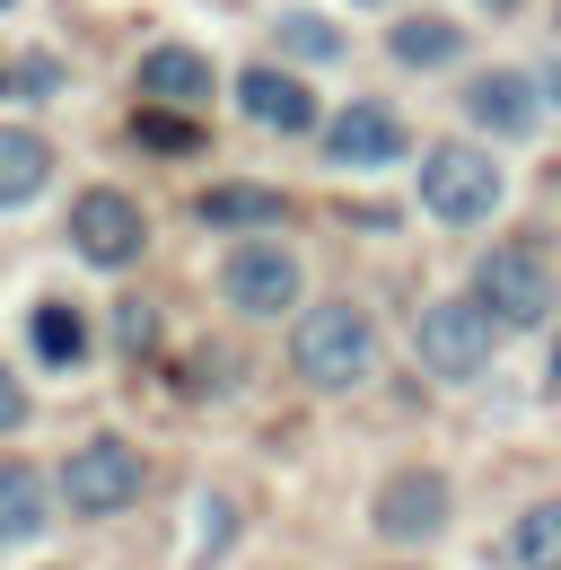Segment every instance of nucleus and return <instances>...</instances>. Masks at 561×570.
<instances>
[{"instance_id": "obj_19", "label": "nucleus", "mask_w": 561, "mask_h": 570, "mask_svg": "<svg viewBox=\"0 0 561 570\" xmlns=\"http://www.w3.org/2000/svg\"><path fill=\"white\" fill-rule=\"evenodd\" d=\"M132 141L158 149V158H167V149L194 158V149H203V124H185V115H167V106H140V115H132Z\"/></svg>"}, {"instance_id": "obj_9", "label": "nucleus", "mask_w": 561, "mask_h": 570, "mask_svg": "<svg viewBox=\"0 0 561 570\" xmlns=\"http://www.w3.org/2000/svg\"><path fill=\"white\" fill-rule=\"evenodd\" d=\"M395 149H404V115H395V106H368V97H360V106H343V115L325 124V158H334V167H386Z\"/></svg>"}, {"instance_id": "obj_28", "label": "nucleus", "mask_w": 561, "mask_h": 570, "mask_svg": "<svg viewBox=\"0 0 561 570\" xmlns=\"http://www.w3.org/2000/svg\"><path fill=\"white\" fill-rule=\"evenodd\" d=\"M0 9H9V0H0Z\"/></svg>"}, {"instance_id": "obj_8", "label": "nucleus", "mask_w": 561, "mask_h": 570, "mask_svg": "<svg viewBox=\"0 0 561 570\" xmlns=\"http://www.w3.org/2000/svg\"><path fill=\"white\" fill-rule=\"evenodd\" d=\"M140 212L132 194H115V185H97V194H79V212H70V246L88 255V264H106V273H124V264H140Z\"/></svg>"}, {"instance_id": "obj_25", "label": "nucleus", "mask_w": 561, "mask_h": 570, "mask_svg": "<svg viewBox=\"0 0 561 570\" xmlns=\"http://www.w3.org/2000/svg\"><path fill=\"white\" fill-rule=\"evenodd\" d=\"M553 395H561V352H553Z\"/></svg>"}, {"instance_id": "obj_14", "label": "nucleus", "mask_w": 561, "mask_h": 570, "mask_svg": "<svg viewBox=\"0 0 561 570\" xmlns=\"http://www.w3.org/2000/svg\"><path fill=\"white\" fill-rule=\"evenodd\" d=\"M45 527V474L36 465H0V544H27Z\"/></svg>"}, {"instance_id": "obj_7", "label": "nucleus", "mask_w": 561, "mask_h": 570, "mask_svg": "<svg viewBox=\"0 0 561 570\" xmlns=\"http://www.w3.org/2000/svg\"><path fill=\"white\" fill-rule=\"evenodd\" d=\"M447 474H430V465H404V474H386V492H377V535L386 544H430L439 527H447Z\"/></svg>"}, {"instance_id": "obj_27", "label": "nucleus", "mask_w": 561, "mask_h": 570, "mask_svg": "<svg viewBox=\"0 0 561 570\" xmlns=\"http://www.w3.org/2000/svg\"><path fill=\"white\" fill-rule=\"evenodd\" d=\"M0 88H9V79H0Z\"/></svg>"}, {"instance_id": "obj_13", "label": "nucleus", "mask_w": 561, "mask_h": 570, "mask_svg": "<svg viewBox=\"0 0 561 570\" xmlns=\"http://www.w3.org/2000/svg\"><path fill=\"white\" fill-rule=\"evenodd\" d=\"M45 176H53V149H45V132L0 124V212L36 203V194H45Z\"/></svg>"}, {"instance_id": "obj_16", "label": "nucleus", "mask_w": 561, "mask_h": 570, "mask_svg": "<svg viewBox=\"0 0 561 570\" xmlns=\"http://www.w3.org/2000/svg\"><path fill=\"white\" fill-rule=\"evenodd\" d=\"M509 562L518 570H561V500H535V509L509 527Z\"/></svg>"}, {"instance_id": "obj_20", "label": "nucleus", "mask_w": 561, "mask_h": 570, "mask_svg": "<svg viewBox=\"0 0 561 570\" xmlns=\"http://www.w3.org/2000/svg\"><path fill=\"white\" fill-rule=\"evenodd\" d=\"M280 53H316V62H334V53H343V27H334V18L289 9V18H280Z\"/></svg>"}, {"instance_id": "obj_11", "label": "nucleus", "mask_w": 561, "mask_h": 570, "mask_svg": "<svg viewBox=\"0 0 561 570\" xmlns=\"http://www.w3.org/2000/svg\"><path fill=\"white\" fill-rule=\"evenodd\" d=\"M465 115H474V124H491V132H526V124H535V79H526V71H483V79H465Z\"/></svg>"}, {"instance_id": "obj_18", "label": "nucleus", "mask_w": 561, "mask_h": 570, "mask_svg": "<svg viewBox=\"0 0 561 570\" xmlns=\"http://www.w3.org/2000/svg\"><path fill=\"white\" fill-rule=\"evenodd\" d=\"M27 334H36V352L53 360V368H70V360L88 352V325H79V316H70L62 298H45V307H36V316H27Z\"/></svg>"}, {"instance_id": "obj_5", "label": "nucleus", "mask_w": 561, "mask_h": 570, "mask_svg": "<svg viewBox=\"0 0 561 570\" xmlns=\"http://www.w3.org/2000/svg\"><path fill=\"white\" fill-rule=\"evenodd\" d=\"M474 298H483L500 325H544L553 316V273L535 246H491L474 264Z\"/></svg>"}, {"instance_id": "obj_22", "label": "nucleus", "mask_w": 561, "mask_h": 570, "mask_svg": "<svg viewBox=\"0 0 561 570\" xmlns=\"http://www.w3.org/2000/svg\"><path fill=\"white\" fill-rule=\"evenodd\" d=\"M228 553V500H203V562Z\"/></svg>"}, {"instance_id": "obj_4", "label": "nucleus", "mask_w": 561, "mask_h": 570, "mask_svg": "<svg viewBox=\"0 0 561 570\" xmlns=\"http://www.w3.org/2000/svg\"><path fill=\"white\" fill-rule=\"evenodd\" d=\"M140 492H149V465H140L132 439H88V448H70L62 500L79 509V518H124Z\"/></svg>"}, {"instance_id": "obj_10", "label": "nucleus", "mask_w": 561, "mask_h": 570, "mask_svg": "<svg viewBox=\"0 0 561 570\" xmlns=\"http://www.w3.org/2000/svg\"><path fill=\"white\" fill-rule=\"evenodd\" d=\"M237 106H246V124H264V132H307V124H316V97L289 71H246L237 79Z\"/></svg>"}, {"instance_id": "obj_23", "label": "nucleus", "mask_w": 561, "mask_h": 570, "mask_svg": "<svg viewBox=\"0 0 561 570\" xmlns=\"http://www.w3.org/2000/svg\"><path fill=\"white\" fill-rule=\"evenodd\" d=\"M18 422H27V386L0 368V430H18Z\"/></svg>"}, {"instance_id": "obj_2", "label": "nucleus", "mask_w": 561, "mask_h": 570, "mask_svg": "<svg viewBox=\"0 0 561 570\" xmlns=\"http://www.w3.org/2000/svg\"><path fill=\"white\" fill-rule=\"evenodd\" d=\"M491 343H500V316H491L474 289H465V298H430V307H421V325H413L421 368H430V377H447V386H456V377H483Z\"/></svg>"}, {"instance_id": "obj_26", "label": "nucleus", "mask_w": 561, "mask_h": 570, "mask_svg": "<svg viewBox=\"0 0 561 570\" xmlns=\"http://www.w3.org/2000/svg\"><path fill=\"white\" fill-rule=\"evenodd\" d=\"M483 9H509V0H483Z\"/></svg>"}, {"instance_id": "obj_6", "label": "nucleus", "mask_w": 561, "mask_h": 570, "mask_svg": "<svg viewBox=\"0 0 561 570\" xmlns=\"http://www.w3.org/2000/svg\"><path fill=\"white\" fill-rule=\"evenodd\" d=\"M219 298L237 307V316H280V307H298V255L289 246H237L228 264H219Z\"/></svg>"}, {"instance_id": "obj_17", "label": "nucleus", "mask_w": 561, "mask_h": 570, "mask_svg": "<svg viewBox=\"0 0 561 570\" xmlns=\"http://www.w3.org/2000/svg\"><path fill=\"white\" fill-rule=\"evenodd\" d=\"M203 219H210V228H273V219H280V194H273V185H210V194H203Z\"/></svg>"}, {"instance_id": "obj_24", "label": "nucleus", "mask_w": 561, "mask_h": 570, "mask_svg": "<svg viewBox=\"0 0 561 570\" xmlns=\"http://www.w3.org/2000/svg\"><path fill=\"white\" fill-rule=\"evenodd\" d=\"M535 88H544V97H561V62H553V71H544V79H535Z\"/></svg>"}, {"instance_id": "obj_21", "label": "nucleus", "mask_w": 561, "mask_h": 570, "mask_svg": "<svg viewBox=\"0 0 561 570\" xmlns=\"http://www.w3.org/2000/svg\"><path fill=\"white\" fill-rule=\"evenodd\" d=\"M115 343H124V352H149V343H158V307H149V298H124V316H115Z\"/></svg>"}, {"instance_id": "obj_12", "label": "nucleus", "mask_w": 561, "mask_h": 570, "mask_svg": "<svg viewBox=\"0 0 561 570\" xmlns=\"http://www.w3.org/2000/svg\"><path fill=\"white\" fill-rule=\"evenodd\" d=\"M140 88H149V106H203L210 62L194 45H158V53H140Z\"/></svg>"}, {"instance_id": "obj_3", "label": "nucleus", "mask_w": 561, "mask_h": 570, "mask_svg": "<svg viewBox=\"0 0 561 570\" xmlns=\"http://www.w3.org/2000/svg\"><path fill=\"white\" fill-rule=\"evenodd\" d=\"M421 203H430V219H447V228L491 219V212H500V167H491V149L439 141L430 158H421Z\"/></svg>"}, {"instance_id": "obj_15", "label": "nucleus", "mask_w": 561, "mask_h": 570, "mask_svg": "<svg viewBox=\"0 0 561 570\" xmlns=\"http://www.w3.org/2000/svg\"><path fill=\"white\" fill-rule=\"evenodd\" d=\"M386 53H395L404 71H439V62H456V53H465V36H456L447 18H404V27L386 36Z\"/></svg>"}, {"instance_id": "obj_1", "label": "nucleus", "mask_w": 561, "mask_h": 570, "mask_svg": "<svg viewBox=\"0 0 561 570\" xmlns=\"http://www.w3.org/2000/svg\"><path fill=\"white\" fill-rule=\"evenodd\" d=\"M289 360H298V377L325 386V395L360 386V377L377 368V325H368V307H351V298H316V307L298 316Z\"/></svg>"}]
</instances>
